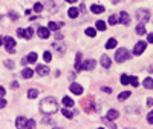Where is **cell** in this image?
Segmentation results:
<instances>
[{
	"instance_id": "cell-1",
	"label": "cell",
	"mask_w": 153,
	"mask_h": 129,
	"mask_svg": "<svg viewBox=\"0 0 153 129\" xmlns=\"http://www.w3.org/2000/svg\"><path fill=\"white\" fill-rule=\"evenodd\" d=\"M40 111L43 112V114H48L51 115L54 114V112L58 111V103L57 100L54 98V97H45L41 101H40Z\"/></svg>"
},
{
	"instance_id": "cell-2",
	"label": "cell",
	"mask_w": 153,
	"mask_h": 129,
	"mask_svg": "<svg viewBox=\"0 0 153 129\" xmlns=\"http://www.w3.org/2000/svg\"><path fill=\"white\" fill-rule=\"evenodd\" d=\"M130 57H132V54L125 49V48H121L119 51L115 52V60H116L118 63H123V62H125V60H129Z\"/></svg>"
},
{
	"instance_id": "cell-3",
	"label": "cell",
	"mask_w": 153,
	"mask_h": 129,
	"mask_svg": "<svg viewBox=\"0 0 153 129\" xmlns=\"http://www.w3.org/2000/svg\"><path fill=\"white\" fill-rule=\"evenodd\" d=\"M136 17L139 20V25H144L145 21H149V19H150V11L149 9H139Z\"/></svg>"
},
{
	"instance_id": "cell-4",
	"label": "cell",
	"mask_w": 153,
	"mask_h": 129,
	"mask_svg": "<svg viewBox=\"0 0 153 129\" xmlns=\"http://www.w3.org/2000/svg\"><path fill=\"white\" fill-rule=\"evenodd\" d=\"M3 43H5V48H6L8 52H15V40L11 39V37H5L3 39Z\"/></svg>"
},
{
	"instance_id": "cell-5",
	"label": "cell",
	"mask_w": 153,
	"mask_h": 129,
	"mask_svg": "<svg viewBox=\"0 0 153 129\" xmlns=\"http://www.w3.org/2000/svg\"><path fill=\"white\" fill-rule=\"evenodd\" d=\"M145 48H147L145 42H138L135 45V48H133V54H135V55H141V54L145 51Z\"/></svg>"
},
{
	"instance_id": "cell-6",
	"label": "cell",
	"mask_w": 153,
	"mask_h": 129,
	"mask_svg": "<svg viewBox=\"0 0 153 129\" xmlns=\"http://www.w3.org/2000/svg\"><path fill=\"white\" fill-rule=\"evenodd\" d=\"M118 21H119V23H123V25H129V21H130L129 14L125 12V11H121L119 15H118Z\"/></svg>"
},
{
	"instance_id": "cell-7",
	"label": "cell",
	"mask_w": 153,
	"mask_h": 129,
	"mask_svg": "<svg viewBox=\"0 0 153 129\" xmlns=\"http://www.w3.org/2000/svg\"><path fill=\"white\" fill-rule=\"evenodd\" d=\"M69 89L72 91V92H74L75 95H81V94H83V86L78 85V83H72Z\"/></svg>"
},
{
	"instance_id": "cell-8",
	"label": "cell",
	"mask_w": 153,
	"mask_h": 129,
	"mask_svg": "<svg viewBox=\"0 0 153 129\" xmlns=\"http://www.w3.org/2000/svg\"><path fill=\"white\" fill-rule=\"evenodd\" d=\"M26 118L23 117V115H20V117H17V120H15V126H17V129H25L26 128Z\"/></svg>"
},
{
	"instance_id": "cell-9",
	"label": "cell",
	"mask_w": 153,
	"mask_h": 129,
	"mask_svg": "<svg viewBox=\"0 0 153 129\" xmlns=\"http://www.w3.org/2000/svg\"><path fill=\"white\" fill-rule=\"evenodd\" d=\"M81 68H83L84 71H92V69L95 68V60H86L83 64H81Z\"/></svg>"
},
{
	"instance_id": "cell-10",
	"label": "cell",
	"mask_w": 153,
	"mask_h": 129,
	"mask_svg": "<svg viewBox=\"0 0 153 129\" xmlns=\"http://www.w3.org/2000/svg\"><path fill=\"white\" fill-rule=\"evenodd\" d=\"M37 34H38V37H40V39H48V37H49V29L45 28V26H41V28H38Z\"/></svg>"
},
{
	"instance_id": "cell-11",
	"label": "cell",
	"mask_w": 153,
	"mask_h": 129,
	"mask_svg": "<svg viewBox=\"0 0 153 129\" xmlns=\"http://www.w3.org/2000/svg\"><path fill=\"white\" fill-rule=\"evenodd\" d=\"M37 74L38 75H48L49 74V68L46 64H38L37 66Z\"/></svg>"
},
{
	"instance_id": "cell-12",
	"label": "cell",
	"mask_w": 153,
	"mask_h": 129,
	"mask_svg": "<svg viewBox=\"0 0 153 129\" xmlns=\"http://www.w3.org/2000/svg\"><path fill=\"white\" fill-rule=\"evenodd\" d=\"M118 117H119V112L116 109H109L107 111V118L109 120H116Z\"/></svg>"
},
{
	"instance_id": "cell-13",
	"label": "cell",
	"mask_w": 153,
	"mask_h": 129,
	"mask_svg": "<svg viewBox=\"0 0 153 129\" xmlns=\"http://www.w3.org/2000/svg\"><path fill=\"white\" fill-rule=\"evenodd\" d=\"M61 26H63V21H60V23H55V21H49L48 29H51V31H58Z\"/></svg>"
},
{
	"instance_id": "cell-14",
	"label": "cell",
	"mask_w": 153,
	"mask_h": 129,
	"mask_svg": "<svg viewBox=\"0 0 153 129\" xmlns=\"http://www.w3.org/2000/svg\"><path fill=\"white\" fill-rule=\"evenodd\" d=\"M90 11L94 14H103V12H104V6H101V5H92Z\"/></svg>"
},
{
	"instance_id": "cell-15",
	"label": "cell",
	"mask_w": 153,
	"mask_h": 129,
	"mask_svg": "<svg viewBox=\"0 0 153 129\" xmlns=\"http://www.w3.org/2000/svg\"><path fill=\"white\" fill-rule=\"evenodd\" d=\"M101 64H103V66H104V68H110V58H109L107 55H106V54H103V55H101Z\"/></svg>"
},
{
	"instance_id": "cell-16",
	"label": "cell",
	"mask_w": 153,
	"mask_h": 129,
	"mask_svg": "<svg viewBox=\"0 0 153 129\" xmlns=\"http://www.w3.org/2000/svg\"><path fill=\"white\" fill-rule=\"evenodd\" d=\"M63 105H64V107H72L74 106V100L70 98V97H63Z\"/></svg>"
},
{
	"instance_id": "cell-17",
	"label": "cell",
	"mask_w": 153,
	"mask_h": 129,
	"mask_svg": "<svg viewBox=\"0 0 153 129\" xmlns=\"http://www.w3.org/2000/svg\"><path fill=\"white\" fill-rule=\"evenodd\" d=\"M78 12H80V11L76 9V8H69V11H68V15H69L70 19H76V17H78Z\"/></svg>"
},
{
	"instance_id": "cell-18",
	"label": "cell",
	"mask_w": 153,
	"mask_h": 129,
	"mask_svg": "<svg viewBox=\"0 0 153 129\" xmlns=\"http://www.w3.org/2000/svg\"><path fill=\"white\" fill-rule=\"evenodd\" d=\"M21 75H23L25 78H31L32 75H34V71H32V69H29V68H25L23 71H21Z\"/></svg>"
},
{
	"instance_id": "cell-19",
	"label": "cell",
	"mask_w": 153,
	"mask_h": 129,
	"mask_svg": "<svg viewBox=\"0 0 153 129\" xmlns=\"http://www.w3.org/2000/svg\"><path fill=\"white\" fill-rule=\"evenodd\" d=\"M144 88H147V89H153V78L152 77H147V78H144Z\"/></svg>"
},
{
	"instance_id": "cell-20",
	"label": "cell",
	"mask_w": 153,
	"mask_h": 129,
	"mask_svg": "<svg viewBox=\"0 0 153 129\" xmlns=\"http://www.w3.org/2000/svg\"><path fill=\"white\" fill-rule=\"evenodd\" d=\"M75 69L76 71H83V68H81V52L76 54V62H75Z\"/></svg>"
},
{
	"instance_id": "cell-21",
	"label": "cell",
	"mask_w": 153,
	"mask_h": 129,
	"mask_svg": "<svg viewBox=\"0 0 153 129\" xmlns=\"http://www.w3.org/2000/svg\"><path fill=\"white\" fill-rule=\"evenodd\" d=\"M37 58H38V55H37L35 52H29L28 57H26V60H28V63H35Z\"/></svg>"
},
{
	"instance_id": "cell-22",
	"label": "cell",
	"mask_w": 153,
	"mask_h": 129,
	"mask_svg": "<svg viewBox=\"0 0 153 129\" xmlns=\"http://www.w3.org/2000/svg\"><path fill=\"white\" fill-rule=\"evenodd\" d=\"M106 48L107 49H113V48H116V39H109L107 43H106Z\"/></svg>"
},
{
	"instance_id": "cell-23",
	"label": "cell",
	"mask_w": 153,
	"mask_h": 129,
	"mask_svg": "<svg viewBox=\"0 0 153 129\" xmlns=\"http://www.w3.org/2000/svg\"><path fill=\"white\" fill-rule=\"evenodd\" d=\"M95 26H96V29H98V31H104V29L107 28V26H106V21H103V20H98Z\"/></svg>"
},
{
	"instance_id": "cell-24",
	"label": "cell",
	"mask_w": 153,
	"mask_h": 129,
	"mask_svg": "<svg viewBox=\"0 0 153 129\" xmlns=\"http://www.w3.org/2000/svg\"><path fill=\"white\" fill-rule=\"evenodd\" d=\"M32 35H34V29L28 28V29L25 31V34H23V39H32Z\"/></svg>"
},
{
	"instance_id": "cell-25",
	"label": "cell",
	"mask_w": 153,
	"mask_h": 129,
	"mask_svg": "<svg viewBox=\"0 0 153 129\" xmlns=\"http://www.w3.org/2000/svg\"><path fill=\"white\" fill-rule=\"evenodd\" d=\"M130 97V91H124V92H121L118 95V100L119 101H123V100H125V98H129Z\"/></svg>"
},
{
	"instance_id": "cell-26",
	"label": "cell",
	"mask_w": 153,
	"mask_h": 129,
	"mask_svg": "<svg viewBox=\"0 0 153 129\" xmlns=\"http://www.w3.org/2000/svg\"><path fill=\"white\" fill-rule=\"evenodd\" d=\"M35 120H34V118H31V120H28V121H26V128L25 129H35Z\"/></svg>"
},
{
	"instance_id": "cell-27",
	"label": "cell",
	"mask_w": 153,
	"mask_h": 129,
	"mask_svg": "<svg viewBox=\"0 0 153 129\" xmlns=\"http://www.w3.org/2000/svg\"><path fill=\"white\" fill-rule=\"evenodd\" d=\"M136 34L144 35L145 34V26L144 25H138V26H136Z\"/></svg>"
},
{
	"instance_id": "cell-28",
	"label": "cell",
	"mask_w": 153,
	"mask_h": 129,
	"mask_svg": "<svg viewBox=\"0 0 153 129\" xmlns=\"http://www.w3.org/2000/svg\"><path fill=\"white\" fill-rule=\"evenodd\" d=\"M61 114L66 117V118H72V117H74V112H70L69 109H66V107H64V109L61 111Z\"/></svg>"
},
{
	"instance_id": "cell-29",
	"label": "cell",
	"mask_w": 153,
	"mask_h": 129,
	"mask_svg": "<svg viewBox=\"0 0 153 129\" xmlns=\"http://www.w3.org/2000/svg\"><path fill=\"white\" fill-rule=\"evenodd\" d=\"M86 35L95 37V35H96V29H94V28H87V29H86Z\"/></svg>"
},
{
	"instance_id": "cell-30",
	"label": "cell",
	"mask_w": 153,
	"mask_h": 129,
	"mask_svg": "<svg viewBox=\"0 0 153 129\" xmlns=\"http://www.w3.org/2000/svg\"><path fill=\"white\" fill-rule=\"evenodd\" d=\"M37 95H38V91L37 89H29L28 91V97H29V98H35Z\"/></svg>"
},
{
	"instance_id": "cell-31",
	"label": "cell",
	"mask_w": 153,
	"mask_h": 129,
	"mask_svg": "<svg viewBox=\"0 0 153 129\" xmlns=\"http://www.w3.org/2000/svg\"><path fill=\"white\" fill-rule=\"evenodd\" d=\"M51 58H52V54L49 52V51H46L45 54H43V60H45L46 63H49V62H51Z\"/></svg>"
},
{
	"instance_id": "cell-32",
	"label": "cell",
	"mask_w": 153,
	"mask_h": 129,
	"mask_svg": "<svg viewBox=\"0 0 153 129\" xmlns=\"http://www.w3.org/2000/svg\"><path fill=\"white\" fill-rule=\"evenodd\" d=\"M121 83L123 85H129L130 83V77H129V75H125V74L121 75Z\"/></svg>"
},
{
	"instance_id": "cell-33",
	"label": "cell",
	"mask_w": 153,
	"mask_h": 129,
	"mask_svg": "<svg viewBox=\"0 0 153 129\" xmlns=\"http://www.w3.org/2000/svg\"><path fill=\"white\" fill-rule=\"evenodd\" d=\"M43 8H45V6H43L41 3H35V5H34V11H35V12H41Z\"/></svg>"
},
{
	"instance_id": "cell-34",
	"label": "cell",
	"mask_w": 153,
	"mask_h": 129,
	"mask_svg": "<svg viewBox=\"0 0 153 129\" xmlns=\"http://www.w3.org/2000/svg\"><path fill=\"white\" fill-rule=\"evenodd\" d=\"M116 21H118L116 15H110V17H109V25H116Z\"/></svg>"
},
{
	"instance_id": "cell-35",
	"label": "cell",
	"mask_w": 153,
	"mask_h": 129,
	"mask_svg": "<svg viewBox=\"0 0 153 129\" xmlns=\"http://www.w3.org/2000/svg\"><path fill=\"white\" fill-rule=\"evenodd\" d=\"M130 83H132L133 88H136V86H138V78H136V77H130Z\"/></svg>"
},
{
	"instance_id": "cell-36",
	"label": "cell",
	"mask_w": 153,
	"mask_h": 129,
	"mask_svg": "<svg viewBox=\"0 0 153 129\" xmlns=\"http://www.w3.org/2000/svg\"><path fill=\"white\" fill-rule=\"evenodd\" d=\"M5 66L9 68V69H12L14 68V62L12 60H6V62H5Z\"/></svg>"
},
{
	"instance_id": "cell-37",
	"label": "cell",
	"mask_w": 153,
	"mask_h": 129,
	"mask_svg": "<svg viewBox=\"0 0 153 129\" xmlns=\"http://www.w3.org/2000/svg\"><path fill=\"white\" fill-rule=\"evenodd\" d=\"M147 121H149L150 125L153 123V111H150V112H149V115H147Z\"/></svg>"
},
{
	"instance_id": "cell-38",
	"label": "cell",
	"mask_w": 153,
	"mask_h": 129,
	"mask_svg": "<svg viewBox=\"0 0 153 129\" xmlns=\"http://www.w3.org/2000/svg\"><path fill=\"white\" fill-rule=\"evenodd\" d=\"M103 92H107V94H110L112 92V88H109V86H103Z\"/></svg>"
},
{
	"instance_id": "cell-39",
	"label": "cell",
	"mask_w": 153,
	"mask_h": 129,
	"mask_svg": "<svg viewBox=\"0 0 153 129\" xmlns=\"http://www.w3.org/2000/svg\"><path fill=\"white\" fill-rule=\"evenodd\" d=\"M5 106H6V100L0 98V109H2V107H5Z\"/></svg>"
},
{
	"instance_id": "cell-40",
	"label": "cell",
	"mask_w": 153,
	"mask_h": 129,
	"mask_svg": "<svg viewBox=\"0 0 153 129\" xmlns=\"http://www.w3.org/2000/svg\"><path fill=\"white\" fill-rule=\"evenodd\" d=\"M5 92H6V91H5V88H2V86H0V98H3Z\"/></svg>"
},
{
	"instance_id": "cell-41",
	"label": "cell",
	"mask_w": 153,
	"mask_h": 129,
	"mask_svg": "<svg viewBox=\"0 0 153 129\" xmlns=\"http://www.w3.org/2000/svg\"><path fill=\"white\" fill-rule=\"evenodd\" d=\"M23 34H25L23 29H17V35H19V37H23Z\"/></svg>"
},
{
	"instance_id": "cell-42",
	"label": "cell",
	"mask_w": 153,
	"mask_h": 129,
	"mask_svg": "<svg viewBox=\"0 0 153 129\" xmlns=\"http://www.w3.org/2000/svg\"><path fill=\"white\" fill-rule=\"evenodd\" d=\"M11 88H12V89L19 88V83H17V82H12V83H11Z\"/></svg>"
},
{
	"instance_id": "cell-43",
	"label": "cell",
	"mask_w": 153,
	"mask_h": 129,
	"mask_svg": "<svg viewBox=\"0 0 153 129\" xmlns=\"http://www.w3.org/2000/svg\"><path fill=\"white\" fill-rule=\"evenodd\" d=\"M147 40H149L150 43H153V32H152V34H149V37H147Z\"/></svg>"
},
{
	"instance_id": "cell-44",
	"label": "cell",
	"mask_w": 153,
	"mask_h": 129,
	"mask_svg": "<svg viewBox=\"0 0 153 129\" xmlns=\"http://www.w3.org/2000/svg\"><path fill=\"white\" fill-rule=\"evenodd\" d=\"M147 105L152 106V105H153V98H147Z\"/></svg>"
},
{
	"instance_id": "cell-45",
	"label": "cell",
	"mask_w": 153,
	"mask_h": 129,
	"mask_svg": "<svg viewBox=\"0 0 153 129\" xmlns=\"http://www.w3.org/2000/svg\"><path fill=\"white\" fill-rule=\"evenodd\" d=\"M84 8H86V5H84V3H81V5H80V9H78V11H84Z\"/></svg>"
},
{
	"instance_id": "cell-46",
	"label": "cell",
	"mask_w": 153,
	"mask_h": 129,
	"mask_svg": "<svg viewBox=\"0 0 153 129\" xmlns=\"http://www.w3.org/2000/svg\"><path fill=\"white\" fill-rule=\"evenodd\" d=\"M11 17H12V19L15 20V19H17V14H15V12H11Z\"/></svg>"
},
{
	"instance_id": "cell-47",
	"label": "cell",
	"mask_w": 153,
	"mask_h": 129,
	"mask_svg": "<svg viewBox=\"0 0 153 129\" xmlns=\"http://www.w3.org/2000/svg\"><path fill=\"white\" fill-rule=\"evenodd\" d=\"M21 64H28V60H26V58H21Z\"/></svg>"
},
{
	"instance_id": "cell-48",
	"label": "cell",
	"mask_w": 153,
	"mask_h": 129,
	"mask_svg": "<svg viewBox=\"0 0 153 129\" xmlns=\"http://www.w3.org/2000/svg\"><path fill=\"white\" fill-rule=\"evenodd\" d=\"M2 43H3V37L0 35V45H2Z\"/></svg>"
},
{
	"instance_id": "cell-49",
	"label": "cell",
	"mask_w": 153,
	"mask_h": 129,
	"mask_svg": "<svg viewBox=\"0 0 153 129\" xmlns=\"http://www.w3.org/2000/svg\"><path fill=\"white\" fill-rule=\"evenodd\" d=\"M54 129H61V128H54Z\"/></svg>"
},
{
	"instance_id": "cell-50",
	"label": "cell",
	"mask_w": 153,
	"mask_h": 129,
	"mask_svg": "<svg viewBox=\"0 0 153 129\" xmlns=\"http://www.w3.org/2000/svg\"><path fill=\"white\" fill-rule=\"evenodd\" d=\"M98 129H104V128H98Z\"/></svg>"
}]
</instances>
